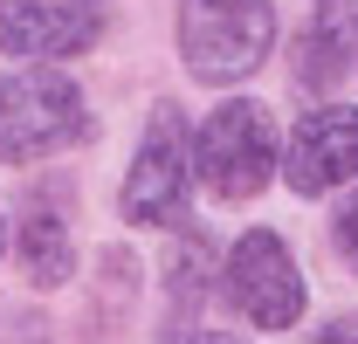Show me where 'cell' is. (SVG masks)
Returning a JSON list of instances; mask_svg holds the SVG:
<instances>
[{
  "label": "cell",
  "instance_id": "1",
  "mask_svg": "<svg viewBox=\"0 0 358 344\" xmlns=\"http://www.w3.org/2000/svg\"><path fill=\"white\" fill-rule=\"evenodd\" d=\"M275 7L268 0H179V55L200 83H241L268 62Z\"/></svg>",
  "mask_w": 358,
  "mask_h": 344
},
{
  "label": "cell",
  "instance_id": "2",
  "mask_svg": "<svg viewBox=\"0 0 358 344\" xmlns=\"http://www.w3.org/2000/svg\"><path fill=\"white\" fill-rule=\"evenodd\" d=\"M83 138V89L62 69H14L0 76V166L48 159Z\"/></svg>",
  "mask_w": 358,
  "mask_h": 344
},
{
  "label": "cell",
  "instance_id": "3",
  "mask_svg": "<svg viewBox=\"0 0 358 344\" xmlns=\"http://www.w3.org/2000/svg\"><path fill=\"white\" fill-rule=\"evenodd\" d=\"M186 152H193V172H200V186L214 200H255L268 186V172H275V152L282 145H275L268 110L241 96V103H221Z\"/></svg>",
  "mask_w": 358,
  "mask_h": 344
},
{
  "label": "cell",
  "instance_id": "4",
  "mask_svg": "<svg viewBox=\"0 0 358 344\" xmlns=\"http://www.w3.org/2000/svg\"><path fill=\"white\" fill-rule=\"evenodd\" d=\"M227 296L255 331H289L303 317V268L289 255V241L268 227H248L227 255Z\"/></svg>",
  "mask_w": 358,
  "mask_h": 344
},
{
  "label": "cell",
  "instance_id": "5",
  "mask_svg": "<svg viewBox=\"0 0 358 344\" xmlns=\"http://www.w3.org/2000/svg\"><path fill=\"white\" fill-rule=\"evenodd\" d=\"M186 179H193V152H186V124L173 103L152 110L145 145H138L131 172H124V220L145 227H179L186 220Z\"/></svg>",
  "mask_w": 358,
  "mask_h": 344
},
{
  "label": "cell",
  "instance_id": "6",
  "mask_svg": "<svg viewBox=\"0 0 358 344\" xmlns=\"http://www.w3.org/2000/svg\"><path fill=\"white\" fill-rule=\"evenodd\" d=\"M275 166L289 179V193H310V200L331 193V186H345V179H358V110L352 103L310 110L289 131V152H275Z\"/></svg>",
  "mask_w": 358,
  "mask_h": 344
},
{
  "label": "cell",
  "instance_id": "7",
  "mask_svg": "<svg viewBox=\"0 0 358 344\" xmlns=\"http://www.w3.org/2000/svg\"><path fill=\"white\" fill-rule=\"evenodd\" d=\"M96 35V0H0V55H83Z\"/></svg>",
  "mask_w": 358,
  "mask_h": 344
},
{
  "label": "cell",
  "instance_id": "8",
  "mask_svg": "<svg viewBox=\"0 0 358 344\" xmlns=\"http://www.w3.org/2000/svg\"><path fill=\"white\" fill-rule=\"evenodd\" d=\"M352 48H358V0H317L310 28H303V42H296V83L303 89H331L345 76Z\"/></svg>",
  "mask_w": 358,
  "mask_h": 344
},
{
  "label": "cell",
  "instance_id": "9",
  "mask_svg": "<svg viewBox=\"0 0 358 344\" xmlns=\"http://www.w3.org/2000/svg\"><path fill=\"white\" fill-rule=\"evenodd\" d=\"M21 261H28V275L55 289V282H69V227L55 207H35V214L21 220Z\"/></svg>",
  "mask_w": 358,
  "mask_h": 344
},
{
  "label": "cell",
  "instance_id": "10",
  "mask_svg": "<svg viewBox=\"0 0 358 344\" xmlns=\"http://www.w3.org/2000/svg\"><path fill=\"white\" fill-rule=\"evenodd\" d=\"M331 241H338V255L358 268V193L345 200V214H338V227H331Z\"/></svg>",
  "mask_w": 358,
  "mask_h": 344
},
{
  "label": "cell",
  "instance_id": "11",
  "mask_svg": "<svg viewBox=\"0 0 358 344\" xmlns=\"http://www.w3.org/2000/svg\"><path fill=\"white\" fill-rule=\"evenodd\" d=\"M317 344H358V331H352V324H331V331H324Z\"/></svg>",
  "mask_w": 358,
  "mask_h": 344
},
{
  "label": "cell",
  "instance_id": "12",
  "mask_svg": "<svg viewBox=\"0 0 358 344\" xmlns=\"http://www.w3.org/2000/svg\"><path fill=\"white\" fill-rule=\"evenodd\" d=\"M186 344H234V338H221V331H193Z\"/></svg>",
  "mask_w": 358,
  "mask_h": 344
},
{
  "label": "cell",
  "instance_id": "13",
  "mask_svg": "<svg viewBox=\"0 0 358 344\" xmlns=\"http://www.w3.org/2000/svg\"><path fill=\"white\" fill-rule=\"evenodd\" d=\"M0 248H7V227H0Z\"/></svg>",
  "mask_w": 358,
  "mask_h": 344
},
{
  "label": "cell",
  "instance_id": "14",
  "mask_svg": "<svg viewBox=\"0 0 358 344\" xmlns=\"http://www.w3.org/2000/svg\"><path fill=\"white\" fill-rule=\"evenodd\" d=\"M352 331H358V324H352Z\"/></svg>",
  "mask_w": 358,
  "mask_h": 344
}]
</instances>
